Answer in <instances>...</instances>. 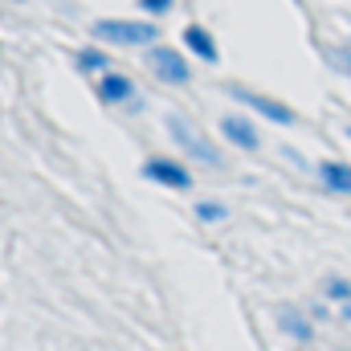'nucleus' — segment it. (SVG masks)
<instances>
[{
  "mask_svg": "<svg viewBox=\"0 0 351 351\" xmlns=\"http://www.w3.org/2000/svg\"><path fill=\"white\" fill-rule=\"evenodd\" d=\"M348 139H351V127H348Z\"/></svg>",
  "mask_w": 351,
  "mask_h": 351,
  "instance_id": "17",
  "label": "nucleus"
},
{
  "mask_svg": "<svg viewBox=\"0 0 351 351\" xmlns=\"http://www.w3.org/2000/svg\"><path fill=\"white\" fill-rule=\"evenodd\" d=\"M184 45H188L200 62H208V66H217V62H221V49H217L213 33H208L204 25H188V29H184Z\"/></svg>",
  "mask_w": 351,
  "mask_h": 351,
  "instance_id": "7",
  "label": "nucleus"
},
{
  "mask_svg": "<svg viewBox=\"0 0 351 351\" xmlns=\"http://www.w3.org/2000/svg\"><path fill=\"white\" fill-rule=\"evenodd\" d=\"M196 217L213 225V221H225V217H229V208H225L221 200H200V204H196Z\"/></svg>",
  "mask_w": 351,
  "mask_h": 351,
  "instance_id": "12",
  "label": "nucleus"
},
{
  "mask_svg": "<svg viewBox=\"0 0 351 351\" xmlns=\"http://www.w3.org/2000/svg\"><path fill=\"white\" fill-rule=\"evenodd\" d=\"M229 94L237 98V102H245V106H254L262 119L269 123H278V127H294L298 123V114L286 106V102H278V98H269V94H258V90H245V86H229Z\"/></svg>",
  "mask_w": 351,
  "mask_h": 351,
  "instance_id": "3",
  "label": "nucleus"
},
{
  "mask_svg": "<svg viewBox=\"0 0 351 351\" xmlns=\"http://www.w3.org/2000/svg\"><path fill=\"white\" fill-rule=\"evenodd\" d=\"M98 41H110V45H152L160 37V25L152 21H119V16H106V21H94L90 29Z\"/></svg>",
  "mask_w": 351,
  "mask_h": 351,
  "instance_id": "1",
  "label": "nucleus"
},
{
  "mask_svg": "<svg viewBox=\"0 0 351 351\" xmlns=\"http://www.w3.org/2000/svg\"><path fill=\"white\" fill-rule=\"evenodd\" d=\"M339 319H348V323H351V302L343 306V311H339Z\"/></svg>",
  "mask_w": 351,
  "mask_h": 351,
  "instance_id": "16",
  "label": "nucleus"
},
{
  "mask_svg": "<svg viewBox=\"0 0 351 351\" xmlns=\"http://www.w3.org/2000/svg\"><path fill=\"white\" fill-rule=\"evenodd\" d=\"M323 290H327V298H335V302H343V306L351 302V282H343V278H331Z\"/></svg>",
  "mask_w": 351,
  "mask_h": 351,
  "instance_id": "13",
  "label": "nucleus"
},
{
  "mask_svg": "<svg viewBox=\"0 0 351 351\" xmlns=\"http://www.w3.org/2000/svg\"><path fill=\"white\" fill-rule=\"evenodd\" d=\"M319 184H323L327 192L351 196V164H343V160H323V164H319Z\"/></svg>",
  "mask_w": 351,
  "mask_h": 351,
  "instance_id": "8",
  "label": "nucleus"
},
{
  "mask_svg": "<svg viewBox=\"0 0 351 351\" xmlns=\"http://www.w3.org/2000/svg\"><path fill=\"white\" fill-rule=\"evenodd\" d=\"M143 176H147L152 184L172 188V192H188V188H192V172H188L184 164H176V160H147V164H143Z\"/></svg>",
  "mask_w": 351,
  "mask_h": 351,
  "instance_id": "5",
  "label": "nucleus"
},
{
  "mask_svg": "<svg viewBox=\"0 0 351 351\" xmlns=\"http://www.w3.org/2000/svg\"><path fill=\"white\" fill-rule=\"evenodd\" d=\"M94 90H98V98H102L106 106H114V102H127V98L135 94V82H131L127 74H110V70H106Z\"/></svg>",
  "mask_w": 351,
  "mask_h": 351,
  "instance_id": "9",
  "label": "nucleus"
},
{
  "mask_svg": "<svg viewBox=\"0 0 351 351\" xmlns=\"http://www.w3.org/2000/svg\"><path fill=\"white\" fill-rule=\"evenodd\" d=\"M139 8H143V12H156V16H160V12H168V8H172V0H139Z\"/></svg>",
  "mask_w": 351,
  "mask_h": 351,
  "instance_id": "15",
  "label": "nucleus"
},
{
  "mask_svg": "<svg viewBox=\"0 0 351 351\" xmlns=\"http://www.w3.org/2000/svg\"><path fill=\"white\" fill-rule=\"evenodd\" d=\"M168 131H172V139L188 152V156H192V160H200V164H208V168H217V164H221V152H217V147H213L196 127H188V119L172 114V119H168Z\"/></svg>",
  "mask_w": 351,
  "mask_h": 351,
  "instance_id": "2",
  "label": "nucleus"
},
{
  "mask_svg": "<svg viewBox=\"0 0 351 351\" xmlns=\"http://www.w3.org/2000/svg\"><path fill=\"white\" fill-rule=\"evenodd\" d=\"M221 135H225L233 147H241V152H258V147H262L258 127H254L250 119H241V114H225V119H221Z\"/></svg>",
  "mask_w": 351,
  "mask_h": 351,
  "instance_id": "6",
  "label": "nucleus"
},
{
  "mask_svg": "<svg viewBox=\"0 0 351 351\" xmlns=\"http://www.w3.org/2000/svg\"><path fill=\"white\" fill-rule=\"evenodd\" d=\"M331 66L351 78V49H331Z\"/></svg>",
  "mask_w": 351,
  "mask_h": 351,
  "instance_id": "14",
  "label": "nucleus"
},
{
  "mask_svg": "<svg viewBox=\"0 0 351 351\" xmlns=\"http://www.w3.org/2000/svg\"><path fill=\"white\" fill-rule=\"evenodd\" d=\"M147 66H152L156 78L168 82V86H184V82L192 78V66L184 62V53H176V49H168V45H156V49L147 53Z\"/></svg>",
  "mask_w": 351,
  "mask_h": 351,
  "instance_id": "4",
  "label": "nucleus"
},
{
  "mask_svg": "<svg viewBox=\"0 0 351 351\" xmlns=\"http://www.w3.org/2000/svg\"><path fill=\"white\" fill-rule=\"evenodd\" d=\"M278 327L290 335V339H298V343H311V335H315V327L298 315V311H282V319H278Z\"/></svg>",
  "mask_w": 351,
  "mask_h": 351,
  "instance_id": "10",
  "label": "nucleus"
},
{
  "mask_svg": "<svg viewBox=\"0 0 351 351\" xmlns=\"http://www.w3.org/2000/svg\"><path fill=\"white\" fill-rule=\"evenodd\" d=\"M74 66L82 70V74H106V66H110V58L102 53V49H94V45H86V49H78V58H74Z\"/></svg>",
  "mask_w": 351,
  "mask_h": 351,
  "instance_id": "11",
  "label": "nucleus"
}]
</instances>
